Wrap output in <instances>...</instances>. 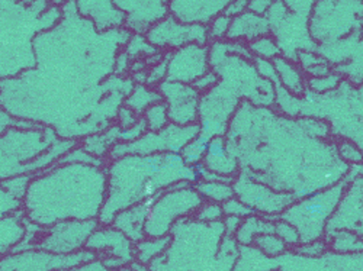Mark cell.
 I'll list each match as a JSON object with an SVG mask.
<instances>
[{"label": "cell", "instance_id": "cell-41", "mask_svg": "<svg viewBox=\"0 0 363 271\" xmlns=\"http://www.w3.org/2000/svg\"><path fill=\"white\" fill-rule=\"evenodd\" d=\"M167 55L169 52H166V57H162L157 63H155V66L148 67L145 73L147 86L159 87L164 80H167Z\"/></svg>", "mask_w": 363, "mask_h": 271}, {"label": "cell", "instance_id": "cell-49", "mask_svg": "<svg viewBox=\"0 0 363 271\" xmlns=\"http://www.w3.org/2000/svg\"><path fill=\"white\" fill-rule=\"evenodd\" d=\"M241 222H243V219H240V218H235V217H224V219H223L224 233H225L227 236H234L235 232L238 231Z\"/></svg>", "mask_w": 363, "mask_h": 271}, {"label": "cell", "instance_id": "cell-38", "mask_svg": "<svg viewBox=\"0 0 363 271\" xmlns=\"http://www.w3.org/2000/svg\"><path fill=\"white\" fill-rule=\"evenodd\" d=\"M34 175L31 174H18L15 177H11L8 180H2V186L9 190L15 197H18L19 200L23 202L26 192L29 189V185H31Z\"/></svg>", "mask_w": 363, "mask_h": 271}, {"label": "cell", "instance_id": "cell-50", "mask_svg": "<svg viewBox=\"0 0 363 271\" xmlns=\"http://www.w3.org/2000/svg\"><path fill=\"white\" fill-rule=\"evenodd\" d=\"M350 171L353 174H359V175H363V164L360 166H356V167H350Z\"/></svg>", "mask_w": 363, "mask_h": 271}, {"label": "cell", "instance_id": "cell-43", "mask_svg": "<svg viewBox=\"0 0 363 271\" xmlns=\"http://www.w3.org/2000/svg\"><path fill=\"white\" fill-rule=\"evenodd\" d=\"M295 251L301 255L306 257H321L323 254H325L328 251V244L325 238L321 239H315V241H310V243H301Z\"/></svg>", "mask_w": 363, "mask_h": 271}, {"label": "cell", "instance_id": "cell-23", "mask_svg": "<svg viewBox=\"0 0 363 271\" xmlns=\"http://www.w3.org/2000/svg\"><path fill=\"white\" fill-rule=\"evenodd\" d=\"M275 224L277 219L274 218H267L262 215H250L249 218L243 219L241 222L238 231L234 235L235 243L238 246H253L255 239L262 235V233H269V232H275Z\"/></svg>", "mask_w": 363, "mask_h": 271}, {"label": "cell", "instance_id": "cell-32", "mask_svg": "<svg viewBox=\"0 0 363 271\" xmlns=\"http://www.w3.org/2000/svg\"><path fill=\"white\" fill-rule=\"evenodd\" d=\"M253 246L260 251L263 253L264 255L267 257H279L282 254H285L289 248L288 246L284 243V241L275 233V232H269V233H262L259 235L256 239Z\"/></svg>", "mask_w": 363, "mask_h": 271}, {"label": "cell", "instance_id": "cell-18", "mask_svg": "<svg viewBox=\"0 0 363 271\" xmlns=\"http://www.w3.org/2000/svg\"><path fill=\"white\" fill-rule=\"evenodd\" d=\"M203 164L209 171L228 178H235L241 170L240 160L233 153L227 137H216L211 139Z\"/></svg>", "mask_w": 363, "mask_h": 271}, {"label": "cell", "instance_id": "cell-26", "mask_svg": "<svg viewBox=\"0 0 363 271\" xmlns=\"http://www.w3.org/2000/svg\"><path fill=\"white\" fill-rule=\"evenodd\" d=\"M295 62L301 67V70L304 71L307 79L325 76L330 71L335 70V67H333V64L328 62V59L324 55H321L317 50L299 51L296 54Z\"/></svg>", "mask_w": 363, "mask_h": 271}, {"label": "cell", "instance_id": "cell-27", "mask_svg": "<svg viewBox=\"0 0 363 271\" xmlns=\"http://www.w3.org/2000/svg\"><path fill=\"white\" fill-rule=\"evenodd\" d=\"M162 100L163 99L157 87L155 88V87L147 86L145 83H140L131 90V93L124 102V105L131 110H134L138 116H143L150 106H153L155 103Z\"/></svg>", "mask_w": 363, "mask_h": 271}, {"label": "cell", "instance_id": "cell-14", "mask_svg": "<svg viewBox=\"0 0 363 271\" xmlns=\"http://www.w3.org/2000/svg\"><path fill=\"white\" fill-rule=\"evenodd\" d=\"M209 70L208 45L189 44L167 55V80L194 84Z\"/></svg>", "mask_w": 363, "mask_h": 271}, {"label": "cell", "instance_id": "cell-44", "mask_svg": "<svg viewBox=\"0 0 363 271\" xmlns=\"http://www.w3.org/2000/svg\"><path fill=\"white\" fill-rule=\"evenodd\" d=\"M220 83V76L217 71H214L211 69L209 71H206L203 76H201L192 86L198 90L201 95H206L208 92H211L217 84Z\"/></svg>", "mask_w": 363, "mask_h": 271}, {"label": "cell", "instance_id": "cell-13", "mask_svg": "<svg viewBox=\"0 0 363 271\" xmlns=\"http://www.w3.org/2000/svg\"><path fill=\"white\" fill-rule=\"evenodd\" d=\"M347 177L345 195L327 225V232L349 229L363 238V175L350 171Z\"/></svg>", "mask_w": 363, "mask_h": 271}, {"label": "cell", "instance_id": "cell-35", "mask_svg": "<svg viewBox=\"0 0 363 271\" xmlns=\"http://www.w3.org/2000/svg\"><path fill=\"white\" fill-rule=\"evenodd\" d=\"M128 58H144V57H157L160 51L151 45L145 37V34H133L127 42V52Z\"/></svg>", "mask_w": 363, "mask_h": 271}, {"label": "cell", "instance_id": "cell-25", "mask_svg": "<svg viewBox=\"0 0 363 271\" xmlns=\"http://www.w3.org/2000/svg\"><path fill=\"white\" fill-rule=\"evenodd\" d=\"M172 243V235L166 236H145L135 244V261L143 265H150L162 257Z\"/></svg>", "mask_w": 363, "mask_h": 271}, {"label": "cell", "instance_id": "cell-48", "mask_svg": "<svg viewBox=\"0 0 363 271\" xmlns=\"http://www.w3.org/2000/svg\"><path fill=\"white\" fill-rule=\"evenodd\" d=\"M249 6V0H233V2L228 5V8L225 9V15H228L230 18H234L240 13H243L247 11Z\"/></svg>", "mask_w": 363, "mask_h": 271}, {"label": "cell", "instance_id": "cell-30", "mask_svg": "<svg viewBox=\"0 0 363 271\" xmlns=\"http://www.w3.org/2000/svg\"><path fill=\"white\" fill-rule=\"evenodd\" d=\"M343 81V74L335 69L325 76L307 79V92H311L313 95H327L335 92Z\"/></svg>", "mask_w": 363, "mask_h": 271}, {"label": "cell", "instance_id": "cell-51", "mask_svg": "<svg viewBox=\"0 0 363 271\" xmlns=\"http://www.w3.org/2000/svg\"><path fill=\"white\" fill-rule=\"evenodd\" d=\"M50 2L52 4V5H55V6H65L67 2H69V0H50Z\"/></svg>", "mask_w": 363, "mask_h": 271}, {"label": "cell", "instance_id": "cell-47", "mask_svg": "<svg viewBox=\"0 0 363 271\" xmlns=\"http://www.w3.org/2000/svg\"><path fill=\"white\" fill-rule=\"evenodd\" d=\"M275 0H249V6L247 11L266 16V13L269 12V9L274 5Z\"/></svg>", "mask_w": 363, "mask_h": 271}, {"label": "cell", "instance_id": "cell-28", "mask_svg": "<svg viewBox=\"0 0 363 271\" xmlns=\"http://www.w3.org/2000/svg\"><path fill=\"white\" fill-rule=\"evenodd\" d=\"M195 188L202 196V199L208 202H216L223 204L224 202L235 196L234 186L230 182H201Z\"/></svg>", "mask_w": 363, "mask_h": 271}, {"label": "cell", "instance_id": "cell-36", "mask_svg": "<svg viewBox=\"0 0 363 271\" xmlns=\"http://www.w3.org/2000/svg\"><path fill=\"white\" fill-rule=\"evenodd\" d=\"M224 210H223V204L221 203H216V202H208L205 200L201 207L196 210V214L194 215V218L199 222L203 224H216V222H221L224 219Z\"/></svg>", "mask_w": 363, "mask_h": 271}, {"label": "cell", "instance_id": "cell-33", "mask_svg": "<svg viewBox=\"0 0 363 271\" xmlns=\"http://www.w3.org/2000/svg\"><path fill=\"white\" fill-rule=\"evenodd\" d=\"M145 124H147V129L148 131H162L169 124H170V117H169V109L167 105L162 100L155 103L153 106H150L144 115H143Z\"/></svg>", "mask_w": 363, "mask_h": 271}, {"label": "cell", "instance_id": "cell-3", "mask_svg": "<svg viewBox=\"0 0 363 271\" xmlns=\"http://www.w3.org/2000/svg\"><path fill=\"white\" fill-rule=\"evenodd\" d=\"M308 31L317 48L363 35V0H317Z\"/></svg>", "mask_w": 363, "mask_h": 271}, {"label": "cell", "instance_id": "cell-37", "mask_svg": "<svg viewBox=\"0 0 363 271\" xmlns=\"http://www.w3.org/2000/svg\"><path fill=\"white\" fill-rule=\"evenodd\" d=\"M275 233L284 241L289 250H295L301 244L299 231L288 221L278 218L275 224Z\"/></svg>", "mask_w": 363, "mask_h": 271}, {"label": "cell", "instance_id": "cell-52", "mask_svg": "<svg viewBox=\"0 0 363 271\" xmlns=\"http://www.w3.org/2000/svg\"><path fill=\"white\" fill-rule=\"evenodd\" d=\"M272 271H279V270H272Z\"/></svg>", "mask_w": 363, "mask_h": 271}, {"label": "cell", "instance_id": "cell-24", "mask_svg": "<svg viewBox=\"0 0 363 271\" xmlns=\"http://www.w3.org/2000/svg\"><path fill=\"white\" fill-rule=\"evenodd\" d=\"M328 251L337 254L363 253V238L349 229H337L325 233Z\"/></svg>", "mask_w": 363, "mask_h": 271}, {"label": "cell", "instance_id": "cell-8", "mask_svg": "<svg viewBox=\"0 0 363 271\" xmlns=\"http://www.w3.org/2000/svg\"><path fill=\"white\" fill-rule=\"evenodd\" d=\"M86 250L108 268L121 271L135 261V243L113 225H99L89 236Z\"/></svg>", "mask_w": 363, "mask_h": 271}, {"label": "cell", "instance_id": "cell-2", "mask_svg": "<svg viewBox=\"0 0 363 271\" xmlns=\"http://www.w3.org/2000/svg\"><path fill=\"white\" fill-rule=\"evenodd\" d=\"M105 171L106 199L98 218L101 225H111L121 210L160 196L170 188L184 182L192 185V168L180 153L109 158Z\"/></svg>", "mask_w": 363, "mask_h": 271}, {"label": "cell", "instance_id": "cell-6", "mask_svg": "<svg viewBox=\"0 0 363 271\" xmlns=\"http://www.w3.org/2000/svg\"><path fill=\"white\" fill-rule=\"evenodd\" d=\"M199 134L198 124L180 127L169 124L162 131H147L140 138L131 142H119L109 151V158L124 156H153L163 153H182L185 145Z\"/></svg>", "mask_w": 363, "mask_h": 271}, {"label": "cell", "instance_id": "cell-5", "mask_svg": "<svg viewBox=\"0 0 363 271\" xmlns=\"http://www.w3.org/2000/svg\"><path fill=\"white\" fill-rule=\"evenodd\" d=\"M203 202L196 188L189 182L167 189L150 209L145 221V235L155 238L169 235L176 222L194 218Z\"/></svg>", "mask_w": 363, "mask_h": 271}, {"label": "cell", "instance_id": "cell-45", "mask_svg": "<svg viewBox=\"0 0 363 271\" xmlns=\"http://www.w3.org/2000/svg\"><path fill=\"white\" fill-rule=\"evenodd\" d=\"M284 2L291 12L308 18L317 0H284Z\"/></svg>", "mask_w": 363, "mask_h": 271}, {"label": "cell", "instance_id": "cell-34", "mask_svg": "<svg viewBox=\"0 0 363 271\" xmlns=\"http://www.w3.org/2000/svg\"><path fill=\"white\" fill-rule=\"evenodd\" d=\"M336 148L339 157L349 167L363 164V149L354 141L349 138H336Z\"/></svg>", "mask_w": 363, "mask_h": 271}, {"label": "cell", "instance_id": "cell-10", "mask_svg": "<svg viewBox=\"0 0 363 271\" xmlns=\"http://www.w3.org/2000/svg\"><path fill=\"white\" fill-rule=\"evenodd\" d=\"M148 42L159 51H176L189 44L208 45V26L202 23H186L167 15L145 33Z\"/></svg>", "mask_w": 363, "mask_h": 271}, {"label": "cell", "instance_id": "cell-42", "mask_svg": "<svg viewBox=\"0 0 363 271\" xmlns=\"http://www.w3.org/2000/svg\"><path fill=\"white\" fill-rule=\"evenodd\" d=\"M223 210L225 217H235L240 219H246L250 215H255L253 209L247 206L245 202H241L237 196L228 199L227 202L223 203Z\"/></svg>", "mask_w": 363, "mask_h": 271}, {"label": "cell", "instance_id": "cell-40", "mask_svg": "<svg viewBox=\"0 0 363 271\" xmlns=\"http://www.w3.org/2000/svg\"><path fill=\"white\" fill-rule=\"evenodd\" d=\"M23 210V202L15 197L0 183V219L15 215Z\"/></svg>", "mask_w": 363, "mask_h": 271}, {"label": "cell", "instance_id": "cell-16", "mask_svg": "<svg viewBox=\"0 0 363 271\" xmlns=\"http://www.w3.org/2000/svg\"><path fill=\"white\" fill-rule=\"evenodd\" d=\"M233 0H169L170 15L186 23L208 25L225 12Z\"/></svg>", "mask_w": 363, "mask_h": 271}, {"label": "cell", "instance_id": "cell-46", "mask_svg": "<svg viewBox=\"0 0 363 271\" xmlns=\"http://www.w3.org/2000/svg\"><path fill=\"white\" fill-rule=\"evenodd\" d=\"M140 119H141V116H138L134 110H131L125 105L123 108H119V112H118V125L121 128H131V127L138 124Z\"/></svg>", "mask_w": 363, "mask_h": 271}, {"label": "cell", "instance_id": "cell-4", "mask_svg": "<svg viewBox=\"0 0 363 271\" xmlns=\"http://www.w3.org/2000/svg\"><path fill=\"white\" fill-rule=\"evenodd\" d=\"M347 180L349 177L307 197L295 200L281 215L282 219L291 222L299 231L301 243L325 238L327 225L345 195Z\"/></svg>", "mask_w": 363, "mask_h": 271}, {"label": "cell", "instance_id": "cell-9", "mask_svg": "<svg viewBox=\"0 0 363 271\" xmlns=\"http://www.w3.org/2000/svg\"><path fill=\"white\" fill-rule=\"evenodd\" d=\"M98 219L89 221H63L54 224L44 229L37 250L55 254V255H69L86 250V243L89 236L95 232L99 226Z\"/></svg>", "mask_w": 363, "mask_h": 271}, {"label": "cell", "instance_id": "cell-39", "mask_svg": "<svg viewBox=\"0 0 363 271\" xmlns=\"http://www.w3.org/2000/svg\"><path fill=\"white\" fill-rule=\"evenodd\" d=\"M231 19L228 15L221 13L218 16H216L213 21H211L206 26H208V35H209V42L213 41H223L227 40L228 31H230V25H231Z\"/></svg>", "mask_w": 363, "mask_h": 271}, {"label": "cell", "instance_id": "cell-17", "mask_svg": "<svg viewBox=\"0 0 363 271\" xmlns=\"http://www.w3.org/2000/svg\"><path fill=\"white\" fill-rule=\"evenodd\" d=\"M77 12L92 22L99 31L124 26L125 15L118 11L112 0H73Z\"/></svg>", "mask_w": 363, "mask_h": 271}, {"label": "cell", "instance_id": "cell-19", "mask_svg": "<svg viewBox=\"0 0 363 271\" xmlns=\"http://www.w3.org/2000/svg\"><path fill=\"white\" fill-rule=\"evenodd\" d=\"M157 197L159 196L150 197L135 206L121 210L111 225H113L121 232H124L133 241V243H135V244L140 243L141 239H144L147 236L145 235V221L148 218L151 206L156 203Z\"/></svg>", "mask_w": 363, "mask_h": 271}, {"label": "cell", "instance_id": "cell-31", "mask_svg": "<svg viewBox=\"0 0 363 271\" xmlns=\"http://www.w3.org/2000/svg\"><path fill=\"white\" fill-rule=\"evenodd\" d=\"M209 142H211V138H208L202 134H198L194 139H191L180 153L182 157H184L185 163L188 166H195L198 163H202L206 156Z\"/></svg>", "mask_w": 363, "mask_h": 271}, {"label": "cell", "instance_id": "cell-15", "mask_svg": "<svg viewBox=\"0 0 363 271\" xmlns=\"http://www.w3.org/2000/svg\"><path fill=\"white\" fill-rule=\"evenodd\" d=\"M125 15L124 28L133 34H145L148 29L170 15L169 0H112Z\"/></svg>", "mask_w": 363, "mask_h": 271}, {"label": "cell", "instance_id": "cell-7", "mask_svg": "<svg viewBox=\"0 0 363 271\" xmlns=\"http://www.w3.org/2000/svg\"><path fill=\"white\" fill-rule=\"evenodd\" d=\"M233 186L235 196L250 206L255 214L262 217L278 219L295 202L291 193L270 188L245 170H240Z\"/></svg>", "mask_w": 363, "mask_h": 271}, {"label": "cell", "instance_id": "cell-11", "mask_svg": "<svg viewBox=\"0 0 363 271\" xmlns=\"http://www.w3.org/2000/svg\"><path fill=\"white\" fill-rule=\"evenodd\" d=\"M95 254L82 250L69 255H55L41 250L11 253L0 260V271H57L95 260Z\"/></svg>", "mask_w": 363, "mask_h": 271}, {"label": "cell", "instance_id": "cell-29", "mask_svg": "<svg viewBox=\"0 0 363 271\" xmlns=\"http://www.w3.org/2000/svg\"><path fill=\"white\" fill-rule=\"evenodd\" d=\"M250 52L253 58H260V59H267V62H274L275 58L282 55V50L277 41V38L272 34L262 35L256 38L255 41L249 42Z\"/></svg>", "mask_w": 363, "mask_h": 271}, {"label": "cell", "instance_id": "cell-1", "mask_svg": "<svg viewBox=\"0 0 363 271\" xmlns=\"http://www.w3.org/2000/svg\"><path fill=\"white\" fill-rule=\"evenodd\" d=\"M105 199V167L57 163L34 174L23 212L29 221L48 228L63 221L98 219Z\"/></svg>", "mask_w": 363, "mask_h": 271}, {"label": "cell", "instance_id": "cell-20", "mask_svg": "<svg viewBox=\"0 0 363 271\" xmlns=\"http://www.w3.org/2000/svg\"><path fill=\"white\" fill-rule=\"evenodd\" d=\"M266 34H270V25L266 16L246 11L231 19L227 40L249 44Z\"/></svg>", "mask_w": 363, "mask_h": 271}, {"label": "cell", "instance_id": "cell-21", "mask_svg": "<svg viewBox=\"0 0 363 271\" xmlns=\"http://www.w3.org/2000/svg\"><path fill=\"white\" fill-rule=\"evenodd\" d=\"M274 66L281 86L294 98L302 99L307 95V76L294 59L279 55L274 59Z\"/></svg>", "mask_w": 363, "mask_h": 271}, {"label": "cell", "instance_id": "cell-12", "mask_svg": "<svg viewBox=\"0 0 363 271\" xmlns=\"http://www.w3.org/2000/svg\"><path fill=\"white\" fill-rule=\"evenodd\" d=\"M157 88L163 102L167 105L172 124L186 127L199 122L202 95L192 84L164 80Z\"/></svg>", "mask_w": 363, "mask_h": 271}, {"label": "cell", "instance_id": "cell-22", "mask_svg": "<svg viewBox=\"0 0 363 271\" xmlns=\"http://www.w3.org/2000/svg\"><path fill=\"white\" fill-rule=\"evenodd\" d=\"M25 212L0 219V260L13 253L25 235Z\"/></svg>", "mask_w": 363, "mask_h": 271}]
</instances>
